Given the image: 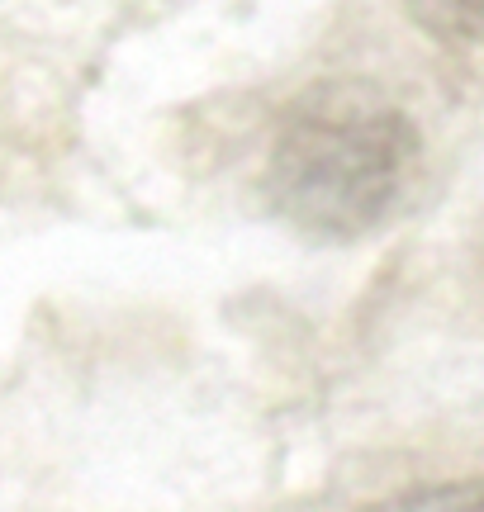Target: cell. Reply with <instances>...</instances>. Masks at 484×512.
Here are the masks:
<instances>
[{
    "mask_svg": "<svg viewBox=\"0 0 484 512\" xmlns=\"http://www.w3.org/2000/svg\"><path fill=\"white\" fill-rule=\"evenodd\" d=\"M418 157V128L380 86L318 81L276 128L266 200L304 238L352 242L394 219Z\"/></svg>",
    "mask_w": 484,
    "mask_h": 512,
    "instance_id": "cell-1",
    "label": "cell"
},
{
    "mask_svg": "<svg viewBox=\"0 0 484 512\" xmlns=\"http://www.w3.org/2000/svg\"><path fill=\"white\" fill-rule=\"evenodd\" d=\"M409 15L451 48H484V0H404Z\"/></svg>",
    "mask_w": 484,
    "mask_h": 512,
    "instance_id": "cell-2",
    "label": "cell"
},
{
    "mask_svg": "<svg viewBox=\"0 0 484 512\" xmlns=\"http://www.w3.org/2000/svg\"><path fill=\"white\" fill-rule=\"evenodd\" d=\"M371 512H484V479L470 484H437V489H418V494H399Z\"/></svg>",
    "mask_w": 484,
    "mask_h": 512,
    "instance_id": "cell-3",
    "label": "cell"
}]
</instances>
